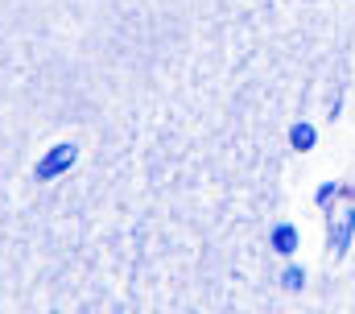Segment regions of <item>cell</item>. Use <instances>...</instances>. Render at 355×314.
I'll list each match as a JSON object with an SVG mask.
<instances>
[{
    "label": "cell",
    "instance_id": "obj_1",
    "mask_svg": "<svg viewBox=\"0 0 355 314\" xmlns=\"http://www.w3.org/2000/svg\"><path fill=\"white\" fill-rule=\"evenodd\" d=\"M352 232H355V186H343V207H331V244H335V252H343L352 244Z\"/></svg>",
    "mask_w": 355,
    "mask_h": 314
}]
</instances>
